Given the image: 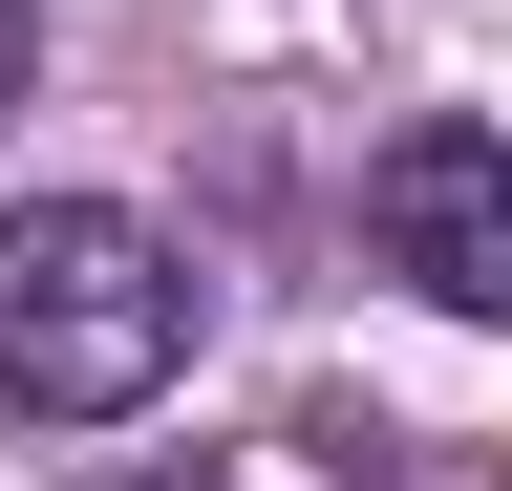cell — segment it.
<instances>
[{"mask_svg": "<svg viewBox=\"0 0 512 491\" xmlns=\"http://www.w3.org/2000/svg\"><path fill=\"white\" fill-rule=\"evenodd\" d=\"M363 235H384V278H406V299H448V321H512V129H470V107L384 129Z\"/></svg>", "mask_w": 512, "mask_h": 491, "instance_id": "7a4b0ae2", "label": "cell"}, {"mask_svg": "<svg viewBox=\"0 0 512 491\" xmlns=\"http://www.w3.org/2000/svg\"><path fill=\"white\" fill-rule=\"evenodd\" d=\"M22 65H43V0H0V107H22Z\"/></svg>", "mask_w": 512, "mask_h": 491, "instance_id": "3957f363", "label": "cell"}, {"mask_svg": "<svg viewBox=\"0 0 512 491\" xmlns=\"http://www.w3.org/2000/svg\"><path fill=\"white\" fill-rule=\"evenodd\" d=\"M192 363V257L107 193H22L0 214V406L22 427H128Z\"/></svg>", "mask_w": 512, "mask_h": 491, "instance_id": "6da1fadb", "label": "cell"}, {"mask_svg": "<svg viewBox=\"0 0 512 491\" xmlns=\"http://www.w3.org/2000/svg\"><path fill=\"white\" fill-rule=\"evenodd\" d=\"M128 491H235V470H128Z\"/></svg>", "mask_w": 512, "mask_h": 491, "instance_id": "277c9868", "label": "cell"}]
</instances>
